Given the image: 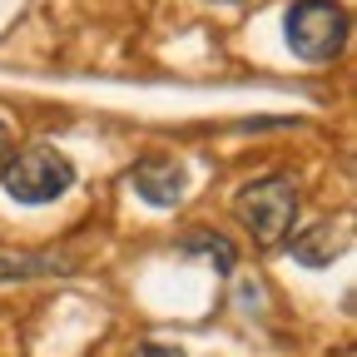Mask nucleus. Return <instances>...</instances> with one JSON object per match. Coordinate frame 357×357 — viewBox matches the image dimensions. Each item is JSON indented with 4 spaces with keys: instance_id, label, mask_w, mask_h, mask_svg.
I'll use <instances>...</instances> for the list:
<instances>
[{
    "instance_id": "obj_1",
    "label": "nucleus",
    "mask_w": 357,
    "mask_h": 357,
    "mask_svg": "<svg viewBox=\"0 0 357 357\" xmlns=\"http://www.w3.org/2000/svg\"><path fill=\"white\" fill-rule=\"evenodd\" d=\"M234 213L238 223L253 234L258 248H278L283 238H293V218H298V184L288 174H268V178H253V184L238 189L234 199Z\"/></svg>"
},
{
    "instance_id": "obj_2",
    "label": "nucleus",
    "mask_w": 357,
    "mask_h": 357,
    "mask_svg": "<svg viewBox=\"0 0 357 357\" xmlns=\"http://www.w3.org/2000/svg\"><path fill=\"white\" fill-rule=\"evenodd\" d=\"M0 184H6V194H10L15 204L40 208V204H55L60 194H70L75 164H70L60 149H50V144H30V149H20V154L6 159Z\"/></svg>"
},
{
    "instance_id": "obj_3",
    "label": "nucleus",
    "mask_w": 357,
    "mask_h": 357,
    "mask_svg": "<svg viewBox=\"0 0 357 357\" xmlns=\"http://www.w3.org/2000/svg\"><path fill=\"white\" fill-rule=\"evenodd\" d=\"M283 35H288L298 60L328 65L347 45V10L337 0H293L288 15H283Z\"/></svg>"
},
{
    "instance_id": "obj_4",
    "label": "nucleus",
    "mask_w": 357,
    "mask_h": 357,
    "mask_svg": "<svg viewBox=\"0 0 357 357\" xmlns=\"http://www.w3.org/2000/svg\"><path fill=\"white\" fill-rule=\"evenodd\" d=\"M129 184H134V194H139L144 204H154V208H174L178 199H184V169H178L174 159H139L129 169Z\"/></svg>"
},
{
    "instance_id": "obj_5",
    "label": "nucleus",
    "mask_w": 357,
    "mask_h": 357,
    "mask_svg": "<svg viewBox=\"0 0 357 357\" xmlns=\"http://www.w3.org/2000/svg\"><path fill=\"white\" fill-rule=\"evenodd\" d=\"M352 243V234L342 229V223H312V229L293 234V258L303 268H328L333 258H342Z\"/></svg>"
},
{
    "instance_id": "obj_6",
    "label": "nucleus",
    "mask_w": 357,
    "mask_h": 357,
    "mask_svg": "<svg viewBox=\"0 0 357 357\" xmlns=\"http://www.w3.org/2000/svg\"><path fill=\"white\" fill-rule=\"evenodd\" d=\"M75 258H50V253H0V283H20V278H50V273H70Z\"/></svg>"
},
{
    "instance_id": "obj_7",
    "label": "nucleus",
    "mask_w": 357,
    "mask_h": 357,
    "mask_svg": "<svg viewBox=\"0 0 357 357\" xmlns=\"http://www.w3.org/2000/svg\"><path fill=\"white\" fill-rule=\"evenodd\" d=\"M178 248L208 258L218 273H234V263H238V248L223 238V234H213V229H194V234H184V238H178Z\"/></svg>"
},
{
    "instance_id": "obj_8",
    "label": "nucleus",
    "mask_w": 357,
    "mask_h": 357,
    "mask_svg": "<svg viewBox=\"0 0 357 357\" xmlns=\"http://www.w3.org/2000/svg\"><path fill=\"white\" fill-rule=\"evenodd\" d=\"M134 357H184L178 347H159V342H144V347H134Z\"/></svg>"
},
{
    "instance_id": "obj_9",
    "label": "nucleus",
    "mask_w": 357,
    "mask_h": 357,
    "mask_svg": "<svg viewBox=\"0 0 357 357\" xmlns=\"http://www.w3.org/2000/svg\"><path fill=\"white\" fill-rule=\"evenodd\" d=\"M10 149H15V139H10V129H6V119H0V164L10 159Z\"/></svg>"
},
{
    "instance_id": "obj_10",
    "label": "nucleus",
    "mask_w": 357,
    "mask_h": 357,
    "mask_svg": "<svg viewBox=\"0 0 357 357\" xmlns=\"http://www.w3.org/2000/svg\"><path fill=\"white\" fill-rule=\"evenodd\" d=\"M208 6H243V0H208Z\"/></svg>"
}]
</instances>
